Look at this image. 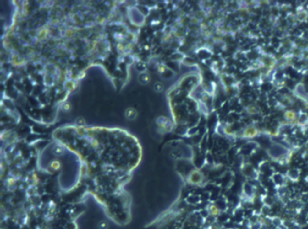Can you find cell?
<instances>
[{
    "instance_id": "1",
    "label": "cell",
    "mask_w": 308,
    "mask_h": 229,
    "mask_svg": "<svg viewBox=\"0 0 308 229\" xmlns=\"http://www.w3.org/2000/svg\"><path fill=\"white\" fill-rule=\"evenodd\" d=\"M125 115H126L127 119H129V120H134V119H136V115H137V112H136L135 108H129L126 110V112H125Z\"/></svg>"
},
{
    "instance_id": "3",
    "label": "cell",
    "mask_w": 308,
    "mask_h": 229,
    "mask_svg": "<svg viewBox=\"0 0 308 229\" xmlns=\"http://www.w3.org/2000/svg\"><path fill=\"white\" fill-rule=\"evenodd\" d=\"M155 89L157 92H161L164 90V85L161 83V82H157L156 85H155Z\"/></svg>"
},
{
    "instance_id": "2",
    "label": "cell",
    "mask_w": 308,
    "mask_h": 229,
    "mask_svg": "<svg viewBox=\"0 0 308 229\" xmlns=\"http://www.w3.org/2000/svg\"><path fill=\"white\" fill-rule=\"evenodd\" d=\"M138 80H139V82H140L141 84H143V85H146V84L149 83V81H150V77H149V75H148V74H146V73H143V74H141V75L139 76V78H138Z\"/></svg>"
}]
</instances>
